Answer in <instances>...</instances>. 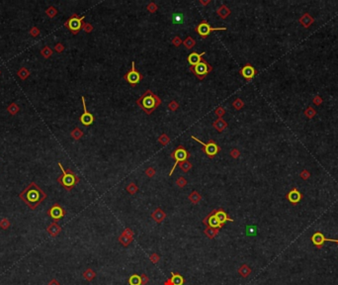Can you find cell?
Instances as JSON below:
<instances>
[{
	"mask_svg": "<svg viewBox=\"0 0 338 285\" xmlns=\"http://www.w3.org/2000/svg\"><path fill=\"white\" fill-rule=\"evenodd\" d=\"M19 198L26 203V205L31 209L36 210L39 205L46 200L47 194L40 186L36 184V182H31L24 188L19 194Z\"/></svg>",
	"mask_w": 338,
	"mask_h": 285,
	"instance_id": "6da1fadb",
	"label": "cell"
},
{
	"mask_svg": "<svg viewBox=\"0 0 338 285\" xmlns=\"http://www.w3.org/2000/svg\"><path fill=\"white\" fill-rule=\"evenodd\" d=\"M136 103L138 107L141 108V110L144 112L146 115H150L153 113V111L156 110V108L161 104V99L157 96L155 93H153L150 89H147L140 98H138Z\"/></svg>",
	"mask_w": 338,
	"mask_h": 285,
	"instance_id": "7a4b0ae2",
	"label": "cell"
},
{
	"mask_svg": "<svg viewBox=\"0 0 338 285\" xmlns=\"http://www.w3.org/2000/svg\"><path fill=\"white\" fill-rule=\"evenodd\" d=\"M58 166L61 168L62 174L58 176L56 181H58L66 191L72 190L73 187L80 181V178L78 177L70 168H66L65 169L61 163H58Z\"/></svg>",
	"mask_w": 338,
	"mask_h": 285,
	"instance_id": "3957f363",
	"label": "cell"
},
{
	"mask_svg": "<svg viewBox=\"0 0 338 285\" xmlns=\"http://www.w3.org/2000/svg\"><path fill=\"white\" fill-rule=\"evenodd\" d=\"M189 70L198 77L199 80H203L213 70V66L206 59H203L200 63L194 66H190Z\"/></svg>",
	"mask_w": 338,
	"mask_h": 285,
	"instance_id": "277c9868",
	"label": "cell"
},
{
	"mask_svg": "<svg viewBox=\"0 0 338 285\" xmlns=\"http://www.w3.org/2000/svg\"><path fill=\"white\" fill-rule=\"evenodd\" d=\"M190 156H191V153L188 152L182 145L178 146V148L175 149L170 155V156L172 157V159H175V163H174L173 167H172V169L170 170V172H169V176H171L172 174H173V172H174L175 168H176V166H177L178 163H182V162H185V160H187L188 159H189Z\"/></svg>",
	"mask_w": 338,
	"mask_h": 285,
	"instance_id": "5b68a950",
	"label": "cell"
},
{
	"mask_svg": "<svg viewBox=\"0 0 338 285\" xmlns=\"http://www.w3.org/2000/svg\"><path fill=\"white\" fill-rule=\"evenodd\" d=\"M84 18L85 16H81L79 17L77 14H73L72 16H70L68 18L65 23V27L67 28L69 31L73 34V35H77L79 31L82 29V26L84 24Z\"/></svg>",
	"mask_w": 338,
	"mask_h": 285,
	"instance_id": "8992f818",
	"label": "cell"
},
{
	"mask_svg": "<svg viewBox=\"0 0 338 285\" xmlns=\"http://www.w3.org/2000/svg\"><path fill=\"white\" fill-rule=\"evenodd\" d=\"M124 79H125L128 83L131 85L133 87L137 86L140 82L144 79V75L136 69V65H134V62H131V69L128 71L126 74H124Z\"/></svg>",
	"mask_w": 338,
	"mask_h": 285,
	"instance_id": "52a82bcc",
	"label": "cell"
},
{
	"mask_svg": "<svg viewBox=\"0 0 338 285\" xmlns=\"http://www.w3.org/2000/svg\"><path fill=\"white\" fill-rule=\"evenodd\" d=\"M191 138L196 142H198L199 144L202 145L203 147H204V149H203V151H204V153L209 156V159H213L214 156H217V153L220 152V146L217 145L214 140H210L208 144H206V142H202L201 140H199V139H197L196 137H194V136H191Z\"/></svg>",
	"mask_w": 338,
	"mask_h": 285,
	"instance_id": "ba28073f",
	"label": "cell"
},
{
	"mask_svg": "<svg viewBox=\"0 0 338 285\" xmlns=\"http://www.w3.org/2000/svg\"><path fill=\"white\" fill-rule=\"evenodd\" d=\"M196 32L198 33L199 36H201L202 38H207L210 34L214 31H224L227 30L225 27H221V28H213L211 25H210L206 20H203L200 24H199L196 27Z\"/></svg>",
	"mask_w": 338,
	"mask_h": 285,
	"instance_id": "9c48e42d",
	"label": "cell"
},
{
	"mask_svg": "<svg viewBox=\"0 0 338 285\" xmlns=\"http://www.w3.org/2000/svg\"><path fill=\"white\" fill-rule=\"evenodd\" d=\"M47 214L51 217L52 220H55V222H56V221H58V220H61V218H63V217L65 216L66 212H65V210L63 209L61 205L58 204V203H55V204H54L50 209L48 210Z\"/></svg>",
	"mask_w": 338,
	"mask_h": 285,
	"instance_id": "30bf717a",
	"label": "cell"
},
{
	"mask_svg": "<svg viewBox=\"0 0 338 285\" xmlns=\"http://www.w3.org/2000/svg\"><path fill=\"white\" fill-rule=\"evenodd\" d=\"M81 100H82V105H83V114L80 116V122L82 125H84V126H90V125H92L94 122V116L87 111L84 96H81Z\"/></svg>",
	"mask_w": 338,
	"mask_h": 285,
	"instance_id": "8fae6325",
	"label": "cell"
},
{
	"mask_svg": "<svg viewBox=\"0 0 338 285\" xmlns=\"http://www.w3.org/2000/svg\"><path fill=\"white\" fill-rule=\"evenodd\" d=\"M203 223H204V225H206L207 227H211L215 229L223 228V225L220 224V222L217 221V217L215 215V210H213L209 215L206 216V218H204V220H203Z\"/></svg>",
	"mask_w": 338,
	"mask_h": 285,
	"instance_id": "7c38bea8",
	"label": "cell"
},
{
	"mask_svg": "<svg viewBox=\"0 0 338 285\" xmlns=\"http://www.w3.org/2000/svg\"><path fill=\"white\" fill-rule=\"evenodd\" d=\"M311 241H313V245L317 247V249H320L323 245V243L325 241L327 242H334V243H338V240H333V239H326L323 235H322L320 232H317V233H315L313 235V237H311Z\"/></svg>",
	"mask_w": 338,
	"mask_h": 285,
	"instance_id": "4fadbf2b",
	"label": "cell"
},
{
	"mask_svg": "<svg viewBox=\"0 0 338 285\" xmlns=\"http://www.w3.org/2000/svg\"><path fill=\"white\" fill-rule=\"evenodd\" d=\"M239 73L241 74L246 80H251L257 74V71L250 63H246V65L239 70Z\"/></svg>",
	"mask_w": 338,
	"mask_h": 285,
	"instance_id": "5bb4252c",
	"label": "cell"
},
{
	"mask_svg": "<svg viewBox=\"0 0 338 285\" xmlns=\"http://www.w3.org/2000/svg\"><path fill=\"white\" fill-rule=\"evenodd\" d=\"M302 198H303V194L297 188L292 189L290 192L287 194V199L289 200V202H291L292 204H298L299 202L302 200Z\"/></svg>",
	"mask_w": 338,
	"mask_h": 285,
	"instance_id": "9a60e30c",
	"label": "cell"
},
{
	"mask_svg": "<svg viewBox=\"0 0 338 285\" xmlns=\"http://www.w3.org/2000/svg\"><path fill=\"white\" fill-rule=\"evenodd\" d=\"M215 215L217 217V221L220 222V224H221L224 226L225 222H234V219L230 218V217L227 216V214L225 213L223 208H220V209H215Z\"/></svg>",
	"mask_w": 338,
	"mask_h": 285,
	"instance_id": "2e32d148",
	"label": "cell"
},
{
	"mask_svg": "<svg viewBox=\"0 0 338 285\" xmlns=\"http://www.w3.org/2000/svg\"><path fill=\"white\" fill-rule=\"evenodd\" d=\"M205 54H206L205 52H203L202 54H198V52H193L188 55L187 61H188V62H189V65L191 66H194V65H198V63H200L202 62V59H203L202 55H204Z\"/></svg>",
	"mask_w": 338,
	"mask_h": 285,
	"instance_id": "e0dca14e",
	"label": "cell"
},
{
	"mask_svg": "<svg viewBox=\"0 0 338 285\" xmlns=\"http://www.w3.org/2000/svg\"><path fill=\"white\" fill-rule=\"evenodd\" d=\"M151 218L154 220L156 223L159 224L161 222H163L164 219L166 218V214H165V212L161 208H156L151 214Z\"/></svg>",
	"mask_w": 338,
	"mask_h": 285,
	"instance_id": "ac0fdd59",
	"label": "cell"
},
{
	"mask_svg": "<svg viewBox=\"0 0 338 285\" xmlns=\"http://www.w3.org/2000/svg\"><path fill=\"white\" fill-rule=\"evenodd\" d=\"M47 231L51 237H58L59 233L61 232V226H58V224L55 221V222H52L51 224L48 225L47 228Z\"/></svg>",
	"mask_w": 338,
	"mask_h": 285,
	"instance_id": "d6986e66",
	"label": "cell"
},
{
	"mask_svg": "<svg viewBox=\"0 0 338 285\" xmlns=\"http://www.w3.org/2000/svg\"><path fill=\"white\" fill-rule=\"evenodd\" d=\"M313 21H314V19L310 16L309 13H305L299 19V22L303 25V28H310L311 26V24L313 23Z\"/></svg>",
	"mask_w": 338,
	"mask_h": 285,
	"instance_id": "ffe728a7",
	"label": "cell"
},
{
	"mask_svg": "<svg viewBox=\"0 0 338 285\" xmlns=\"http://www.w3.org/2000/svg\"><path fill=\"white\" fill-rule=\"evenodd\" d=\"M213 127L217 131V132L221 133L223 131H224L227 128V121H224L223 118H219V119H217L216 121H214Z\"/></svg>",
	"mask_w": 338,
	"mask_h": 285,
	"instance_id": "44dd1931",
	"label": "cell"
},
{
	"mask_svg": "<svg viewBox=\"0 0 338 285\" xmlns=\"http://www.w3.org/2000/svg\"><path fill=\"white\" fill-rule=\"evenodd\" d=\"M230 13H231V11L227 5H221L220 6V8L217 10V14L219 15L221 19H227L230 15Z\"/></svg>",
	"mask_w": 338,
	"mask_h": 285,
	"instance_id": "7402d4cb",
	"label": "cell"
},
{
	"mask_svg": "<svg viewBox=\"0 0 338 285\" xmlns=\"http://www.w3.org/2000/svg\"><path fill=\"white\" fill-rule=\"evenodd\" d=\"M170 281L172 285H183L184 282H185V280H184L182 275H180L179 273H174V272H171Z\"/></svg>",
	"mask_w": 338,
	"mask_h": 285,
	"instance_id": "603a6c76",
	"label": "cell"
},
{
	"mask_svg": "<svg viewBox=\"0 0 338 285\" xmlns=\"http://www.w3.org/2000/svg\"><path fill=\"white\" fill-rule=\"evenodd\" d=\"M188 199L190 200V202L192 204H198L199 202H200L201 200H202V196H201V194L198 192V191H196V190H193L192 192L190 193V195L189 196H188Z\"/></svg>",
	"mask_w": 338,
	"mask_h": 285,
	"instance_id": "cb8c5ba5",
	"label": "cell"
},
{
	"mask_svg": "<svg viewBox=\"0 0 338 285\" xmlns=\"http://www.w3.org/2000/svg\"><path fill=\"white\" fill-rule=\"evenodd\" d=\"M220 233V229H215L211 227H207L204 230V234L209 239H214L217 237V235Z\"/></svg>",
	"mask_w": 338,
	"mask_h": 285,
	"instance_id": "d4e9b609",
	"label": "cell"
},
{
	"mask_svg": "<svg viewBox=\"0 0 338 285\" xmlns=\"http://www.w3.org/2000/svg\"><path fill=\"white\" fill-rule=\"evenodd\" d=\"M118 240H119V243H122V246H128L131 242L134 241V238H131V237H129V236H127L124 233H122L121 235H120V237L118 238Z\"/></svg>",
	"mask_w": 338,
	"mask_h": 285,
	"instance_id": "484cf974",
	"label": "cell"
},
{
	"mask_svg": "<svg viewBox=\"0 0 338 285\" xmlns=\"http://www.w3.org/2000/svg\"><path fill=\"white\" fill-rule=\"evenodd\" d=\"M238 273H239V274L241 275L242 277H244V278H245V277H247L248 275H250V273H251V268H250L247 264H242V265L238 268Z\"/></svg>",
	"mask_w": 338,
	"mask_h": 285,
	"instance_id": "4316f807",
	"label": "cell"
},
{
	"mask_svg": "<svg viewBox=\"0 0 338 285\" xmlns=\"http://www.w3.org/2000/svg\"><path fill=\"white\" fill-rule=\"evenodd\" d=\"M83 277H84V279L85 280H87V281H92L94 278H95L96 277V272L93 270V269H91V268H87L86 269V270L83 272Z\"/></svg>",
	"mask_w": 338,
	"mask_h": 285,
	"instance_id": "83f0119b",
	"label": "cell"
},
{
	"mask_svg": "<svg viewBox=\"0 0 338 285\" xmlns=\"http://www.w3.org/2000/svg\"><path fill=\"white\" fill-rule=\"evenodd\" d=\"M17 75L20 77L22 80H25L26 78L29 77V75H30V70L27 69V67L23 66L17 71Z\"/></svg>",
	"mask_w": 338,
	"mask_h": 285,
	"instance_id": "f1b7e54d",
	"label": "cell"
},
{
	"mask_svg": "<svg viewBox=\"0 0 338 285\" xmlns=\"http://www.w3.org/2000/svg\"><path fill=\"white\" fill-rule=\"evenodd\" d=\"M183 45L186 49H188V50H191V49L194 48L195 45H196V40L193 39L192 37H187L185 41L183 42Z\"/></svg>",
	"mask_w": 338,
	"mask_h": 285,
	"instance_id": "f546056e",
	"label": "cell"
},
{
	"mask_svg": "<svg viewBox=\"0 0 338 285\" xmlns=\"http://www.w3.org/2000/svg\"><path fill=\"white\" fill-rule=\"evenodd\" d=\"M70 135H71V137H72V139H74L75 141H78L83 137V132H82L79 128H75L74 130L71 131Z\"/></svg>",
	"mask_w": 338,
	"mask_h": 285,
	"instance_id": "4dcf8cb0",
	"label": "cell"
},
{
	"mask_svg": "<svg viewBox=\"0 0 338 285\" xmlns=\"http://www.w3.org/2000/svg\"><path fill=\"white\" fill-rule=\"evenodd\" d=\"M7 111H8L11 115H16L18 112L20 111V107H19V105L16 103H11L10 105H8V107H7Z\"/></svg>",
	"mask_w": 338,
	"mask_h": 285,
	"instance_id": "1f68e13d",
	"label": "cell"
},
{
	"mask_svg": "<svg viewBox=\"0 0 338 285\" xmlns=\"http://www.w3.org/2000/svg\"><path fill=\"white\" fill-rule=\"evenodd\" d=\"M179 166H180V168H181V170L184 171V172H188V171H189V170L191 169V168L193 167L192 163H191L188 159L185 160V162L180 163H179Z\"/></svg>",
	"mask_w": 338,
	"mask_h": 285,
	"instance_id": "d6a6232c",
	"label": "cell"
},
{
	"mask_svg": "<svg viewBox=\"0 0 338 285\" xmlns=\"http://www.w3.org/2000/svg\"><path fill=\"white\" fill-rule=\"evenodd\" d=\"M129 284L130 285H141V276H138V274H133L129 279Z\"/></svg>",
	"mask_w": 338,
	"mask_h": 285,
	"instance_id": "836d02e7",
	"label": "cell"
},
{
	"mask_svg": "<svg viewBox=\"0 0 338 285\" xmlns=\"http://www.w3.org/2000/svg\"><path fill=\"white\" fill-rule=\"evenodd\" d=\"M41 55H42L45 59H50L52 55V50L48 46H46V47H44L42 51H41Z\"/></svg>",
	"mask_w": 338,
	"mask_h": 285,
	"instance_id": "e575fe53",
	"label": "cell"
},
{
	"mask_svg": "<svg viewBox=\"0 0 338 285\" xmlns=\"http://www.w3.org/2000/svg\"><path fill=\"white\" fill-rule=\"evenodd\" d=\"M126 189L128 191V193H130L131 195H134V194H136L138 192V187L136 185V183H134V182H131L130 184L127 186Z\"/></svg>",
	"mask_w": 338,
	"mask_h": 285,
	"instance_id": "d590c367",
	"label": "cell"
},
{
	"mask_svg": "<svg viewBox=\"0 0 338 285\" xmlns=\"http://www.w3.org/2000/svg\"><path fill=\"white\" fill-rule=\"evenodd\" d=\"M303 113H305L306 117H307L309 119H311V118H313L315 115H316V111H315V109H314V108H313V107H307V109H306V111L303 112Z\"/></svg>",
	"mask_w": 338,
	"mask_h": 285,
	"instance_id": "8d00e7d4",
	"label": "cell"
},
{
	"mask_svg": "<svg viewBox=\"0 0 338 285\" xmlns=\"http://www.w3.org/2000/svg\"><path fill=\"white\" fill-rule=\"evenodd\" d=\"M232 106H234V109H236V110H240V109H242V108L244 107V102H243V100L242 99H240V98H236L234 102H232Z\"/></svg>",
	"mask_w": 338,
	"mask_h": 285,
	"instance_id": "74e56055",
	"label": "cell"
},
{
	"mask_svg": "<svg viewBox=\"0 0 338 285\" xmlns=\"http://www.w3.org/2000/svg\"><path fill=\"white\" fill-rule=\"evenodd\" d=\"M158 142L162 145V146H166L168 142H170V138H169L165 133H163L162 135H161V136H159Z\"/></svg>",
	"mask_w": 338,
	"mask_h": 285,
	"instance_id": "f35d334b",
	"label": "cell"
},
{
	"mask_svg": "<svg viewBox=\"0 0 338 285\" xmlns=\"http://www.w3.org/2000/svg\"><path fill=\"white\" fill-rule=\"evenodd\" d=\"M46 14L48 15L50 18H54L56 16V14H58V10L55 9V7L54 6H50L46 10Z\"/></svg>",
	"mask_w": 338,
	"mask_h": 285,
	"instance_id": "ab89813d",
	"label": "cell"
},
{
	"mask_svg": "<svg viewBox=\"0 0 338 285\" xmlns=\"http://www.w3.org/2000/svg\"><path fill=\"white\" fill-rule=\"evenodd\" d=\"M11 226V222L7 218H3L0 221V228H2L3 230H7Z\"/></svg>",
	"mask_w": 338,
	"mask_h": 285,
	"instance_id": "60d3db41",
	"label": "cell"
},
{
	"mask_svg": "<svg viewBox=\"0 0 338 285\" xmlns=\"http://www.w3.org/2000/svg\"><path fill=\"white\" fill-rule=\"evenodd\" d=\"M146 9H147V11L150 13H155L157 9H158V7H157V5L154 2H150L148 3V5L146 6Z\"/></svg>",
	"mask_w": 338,
	"mask_h": 285,
	"instance_id": "b9f144b4",
	"label": "cell"
},
{
	"mask_svg": "<svg viewBox=\"0 0 338 285\" xmlns=\"http://www.w3.org/2000/svg\"><path fill=\"white\" fill-rule=\"evenodd\" d=\"M178 108H179V103L175 100H172L171 102L168 104V109L170 111H176Z\"/></svg>",
	"mask_w": 338,
	"mask_h": 285,
	"instance_id": "7bdbcfd3",
	"label": "cell"
},
{
	"mask_svg": "<svg viewBox=\"0 0 338 285\" xmlns=\"http://www.w3.org/2000/svg\"><path fill=\"white\" fill-rule=\"evenodd\" d=\"M176 184H177V186L180 187V188H183V187H185L187 185V180L181 176V177H179L177 180H176Z\"/></svg>",
	"mask_w": 338,
	"mask_h": 285,
	"instance_id": "ee69618b",
	"label": "cell"
},
{
	"mask_svg": "<svg viewBox=\"0 0 338 285\" xmlns=\"http://www.w3.org/2000/svg\"><path fill=\"white\" fill-rule=\"evenodd\" d=\"M215 114L217 116V117L219 118H223V116L225 114V109L224 107H221V106H219L216 109V111H215Z\"/></svg>",
	"mask_w": 338,
	"mask_h": 285,
	"instance_id": "f6af8a7d",
	"label": "cell"
},
{
	"mask_svg": "<svg viewBox=\"0 0 338 285\" xmlns=\"http://www.w3.org/2000/svg\"><path fill=\"white\" fill-rule=\"evenodd\" d=\"M182 43H183V41H182L181 38H180V37H178V36L174 37L173 40H172V45H173V46L176 47V48H178V47L181 46Z\"/></svg>",
	"mask_w": 338,
	"mask_h": 285,
	"instance_id": "bcb514c9",
	"label": "cell"
},
{
	"mask_svg": "<svg viewBox=\"0 0 338 285\" xmlns=\"http://www.w3.org/2000/svg\"><path fill=\"white\" fill-rule=\"evenodd\" d=\"M155 173H156V171H155V169L152 166H148L145 169V174L147 175L148 177H153V176L155 175Z\"/></svg>",
	"mask_w": 338,
	"mask_h": 285,
	"instance_id": "7dc6e473",
	"label": "cell"
},
{
	"mask_svg": "<svg viewBox=\"0 0 338 285\" xmlns=\"http://www.w3.org/2000/svg\"><path fill=\"white\" fill-rule=\"evenodd\" d=\"M159 260H160V256L155 253H153L149 256V260L151 261L152 263H157V262L159 261Z\"/></svg>",
	"mask_w": 338,
	"mask_h": 285,
	"instance_id": "c3c4849f",
	"label": "cell"
},
{
	"mask_svg": "<svg viewBox=\"0 0 338 285\" xmlns=\"http://www.w3.org/2000/svg\"><path fill=\"white\" fill-rule=\"evenodd\" d=\"M300 178L303 179V180H307V179L310 177V171H307V169H303L300 173Z\"/></svg>",
	"mask_w": 338,
	"mask_h": 285,
	"instance_id": "681fc988",
	"label": "cell"
},
{
	"mask_svg": "<svg viewBox=\"0 0 338 285\" xmlns=\"http://www.w3.org/2000/svg\"><path fill=\"white\" fill-rule=\"evenodd\" d=\"M82 29H83L86 33H91V32L93 31V29H94V28H93V26H92L91 24H89V23H84L83 26H82Z\"/></svg>",
	"mask_w": 338,
	"mask_h": 285,
	"instance_id": "f907efd6",
	"label": "cell"
},
{
	"mask_svg": "<svg viewBox=\"0 0 338 285\" xmlns=\"http://www.w3.org/2000/svg\"><path fill=\"white\" fill-rule=\"evenodd\" d=\"M230 156L232 157V159H237V157L240 156V152L238 151L237 149H232L230 151Z\"/></svg>",
	"mask_w": 338,
	"mask_h": 285,
	"instance_id": "816d5d0a",
	"label": "cell"
},
{
	"mask_svg": "<svg viewBox=\"0 0 338 285\" xmlns=\"http://www.w3.org/2000/svg\"><path fill=\"white\" fill-rule=\"evenodd\" d=\"M323 102V100H322V98L319 95H316L314 97V98L313 99V104H315L316 105V106H319V105H321V103Z\"/></svg>",
	"mask_w": 338,
	"mask_h": 285,
	"instance_id": "f5cc1de1",
	"label": "cell"
},
{
	"mask_svg": "<svg viewBox=\"0 0 338 285\" xmlns=\"http://www.w3.org/2000/svg\"><path fill=\"white\" fill-rule=\"evenodd\" d=\"M30 35L32 37H38L40 35V30L38 29L37 27H33L31 30H30Z\"/></svg>",
	"mask_w": 338,
	"mask_h": 285,
	"instance_id": "db71d44e",
	"label": "cell"
},
{
	"mask_svg": "<svg viewBox=\"0 0 338 285\" xmlns=\"http://www.w3.org/2000/svg\"><path fill=\"white\" fill-rule=\"evenodd\" d=\"M55 51L61 54V52H62L63 51H65V46H63V45H62L61 43L56 44V45H55Z\"/></svg>",
	"mask_w": 338,
	"mask_h": 285,
	"instance_id": "11a10c76",
	"label": "cell"
},
{
	"mask_svg": "<svg viewBox=\"0 0 338 285\" xmlns=\"http://www.w3.org/2000/svg\"><path fill=\"white\" fill-rule=\"evenodd\" d=\"M246 234L247 235H254L255 233H256V228L255 227H247L246 228Z\"/></svg>",
	"mask_w": 338,
	"mask_h": 285,
	"instance_id": "9f6ffc18",
	"label": "cell"
},
{
	"mask_svg": "<svg viewBox=\"0 0 338 285\" xmlns=\"http://www.w3.org/2000/svg\"><path fill=\"white\" fill-rule=\"evenodd\" d=\"M123 233L125 234V235H127V236H129V237H131V238H134V232H133V230H131V229H130V228L125 229Z\"/></svg>",
	"mask_w": 338,
	"mask_h": 285,
	"instance_id": "6f0895ef",
	"label": "cell"
},
{
	"mask_svg": "<svg viewBox=\"0 0 338 285\" xmlns=\"http://www.w3.org/2000/svg\"><path fill=\"white\" fill-rule=\"evenodd\" d=\"M141 285H145V284H147V283H148V281H149L148 276L146 275V274H142V275L141 276Z\"/></svg>",
	"mask_w": 338,
	"mask_h": 285,
	"instance_id": "680465c9",
	"label": "cell"
},
{
	"mask_svg": "<svg viewBox=\"0 0 338 285\" xmlns=\"http://www.w3.org/2000/svg\"><path fill=\"white\" fill-rule=\"evenodd\" d=\"M48 285H61V283L56 279H51L50 282H48Z\"/></svg>",
	"mask_w": 338,
	"mask_h": 285,
	"instance_id": "91938a15",
	"label": "cell"
},
{
	"mask_svg": "<svg viewBox=\"0 0 338 285\" xmlns=\"http://www.w3.org/2000/svg\"><path fill=\"white\" fill-rule=\"evenodd\" d=\"M211 2V0H207V1H204V0H200V1H199V3H200L201 5H207V4H209V3Z\"/></svg>",
	"mask_w": 338,
	"mask_h": 285,
	"instance_id": "94428289",
	"label": "cell"
},
{
	"mask_svg": "<svg viewBox=\"0 0 338 285\" xmlns=\"http://www.w3.org/2000/svg\"><path fill=\"white\" fill-rule=\"evenodd\" d=\"M163 285H172L171 281H170V278H168L166 281H165V282L163 283Z\"/></svg>",
	"mask_w": 338,
	"mask_h": 285,
	"instance_id": "6125c7cd",
	"label": "cell"
},
{
	"mask_svg": "<svg viewBox=\"0 0 338 285\" xmlns=\"http://www.w3.org/2000/svg\"><path fill=\"white\" fill-rule=\"evenodd\" d=\"M0 74H1V69H0Z\"/></svg>",
	"mask_w": 338,
	"mask_h": 285,
	"instance_id": "be15d7a7",
	"label": "cell"
}]
</instances>
